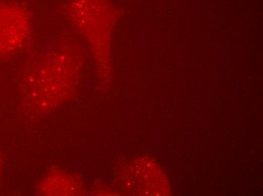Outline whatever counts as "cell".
I'll return each mask as SVG.
<instances>
[{
	"label": "cell",
	"mask_w": 263,
	"mask_h": 196,
	"mask_svg": "<svg viewBox=\"0 0 263 196\" xmlns=\"http://www.w3.org/2000/svg\"><path fill=\"white\" fill-rule=\"evenodd\" d=\"M82 58L73 46L49 49L25 71L23 84L30 97L43 105L53 104L65 97L79 82Z\"/></svg>",
	"instance_id": "6da1fadb"
},
{
	"label": "cell",
	"mask_w": 263,
	"mask_h": 196,
	"mask_svg": "<svg viewBox=\"0 0 263 196\" xmlns=\"http://www.w3.org/2000/svg\"><path fill=\"white\" fill-rule=\"evenodd\" d=\"M61 12L87 39L95 54L105 58L117 18L114 0H65Z\"/></svg>",
	"instance_id": "7a4b0ae2"
},
{
	"label": "cell",
	"mask_w": 263,
	"mask_h": 196,
	"mask_svg": "<svg viewBox=\"0 0 263 196\" xmlns=\"http://www.w3.org/2000/svg\"><path fill=\"white\" fill-rule=\"evenodd\" d=\"M32 17L25 5L0 1V57L11 55L25 44L31 32Z\"/></svg>",
	"instance_id": "3957f363"
}]
</instances>
